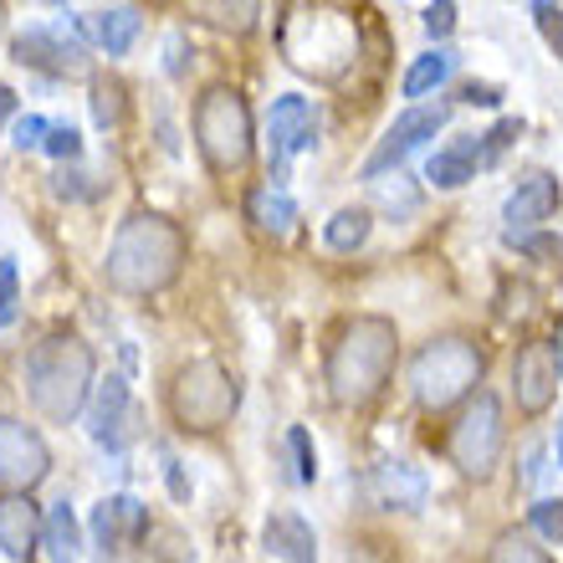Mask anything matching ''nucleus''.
Listing matches in <instances>:
<instances>
[{"mask_svg": "<svg viewBox=\"0 0 563 563\" xmlns=\"http://www.w3.org/2000/svg\"><path fill=\"white\" fill-rule=\"evenodd\" d=\"M46 512L31 503V492H0V553L11 563H31L42 553Z\"/></svg>", "mask_w": 563, "mask_h": 563, "instance_id": "nucleus-18", "label": "nucleus"}, {"mask_svg": "<svg viewBox=\"0 0 563 563\" xmlns=\"http://www.w3.org/2000/svg\"><path fill=\"white\" fill-rule=\"evenodd\" d=\"M246 221H252L262 236L282 241L297 225V200L287 190H277V185H256V190L246 195Z\"/></svg>", "mask_w": 563, "mask_h": 563, "instance_id": "nucleus-24", "label": "nucleus"}, {"mask_svg": "<svg viewBox=\"0 0 563 563\" xmlns=\"http://www.w3.org/2000/svg\"><path fill=\"white\" fill-rule=\"evenodd\" d=\"M518 139H522V119H503L497 129H487V134H482V144H487V169L503 159V154L518 144Z\"/></svg>", "mask_w": 563, "mask_h": 563, "instance_id": "nucleus-34", "label": "nucleus"}, {"mask_svg": "<svg viewBox=\"0 0 563 563\" xmlns=\"http://www.w3.org/2000/svg\"><path fill=\"white\" fill-rule=\"evenodd\" d=\"M46 154L57 164H77L82 159V129L73 123H52V134H46Z\"/></svg>", "mask_w": 563, "mask_h": 563, "instance_id": "nucleus-32", "label": "nucleus"}, {"mask_svg": "<svg viewBox=\"0 0 563 563\" xmlns=\"http://www.w3.org/2000/svg\"><path fill=\"white\" fill-rule=\"evenodd\" d=\"M420 21H426V36H430V42H445V36L456 31V5H451V0H441V5H426V11H420Z\"/></svg>", "mask_w": 563, "mask_h": 563, "instance_id": "nucleus-36", "label": "nucleus"}, {"mask_svg": "<svg viewBox=\"0 0 563 563\" xmlns=\"http://www.w3.org/2000/svg\"><path fill=\"white\" fill-rule=\"evenodd\" d=\"M533 21H538V31H543V42L553 46V57L563 62V11H559V5H543V0H538V5H533Z\"/></svg>", "mask_w": 563, "mask_h": 563, "instance_id": "nucleus-35", "label": "nucleus"}, {"mask_svg": "<svg viewBox=\"0 0 563 563\" xmlns=\"http://www.w3.org/2000/svg\"><path fill=\"white\" fill-rule=\"evenodd\" d=\"M374 195H379V206H385L389 221H410V216L420 210V190H416V179L405 175V169L400 175H389V179H379Z\"/></svg>", "mask_w": 563, "mask_h": 563, "instance_id": "nucleus-26", "label": "nucleus"}, {"mask_svg": "<svg viewBox=\"0 0 563 563\" xmlns=\"http://www.w3.org/2000/svg\"><path fill=\"white\" fill-rule=\"evenodd\" d=\"M456 67H461V52H456V46H430V52H420V57L405 67L400 92L420 108V98H430L435 88H445V82L456 77Z\"/></svg>", "mask_w": 563, "mask_h": 563, "instance_id": "nucleus-22", "label": "nucleus"}, {"mask_svg": "<svg viewBox=\"0 0 563 563\" xmlns=\"http://www.w3.org/2000/svg\"><path fill=\"white\" fill-rule=\"evenodd\" d=\"M461 103H472V108H497V103H503V88H492V82H466V88H461Z\"/></svg>", "mask_w": 563, "mask_h": 563, "instance_id": "nucleus-40", "label": "nucleus"}, {"mask_svg": "<svg viewBox=\"0 0 563 563\" xmlns=\"http://www.w3.org/2000/svg\"><path fill=\"white\" fill-rule=\"evenodd\" d=\"M139 405H134V389H129V379L123 374H108V379H98V389H92L88 400V435L98 451H108V456H123L129 445L139 441Z\"/></svg>", "mask_w": 563, "mask_h": 563, "instance_id": "nucleus-11", "label": "nucleus"}, {"mask_svg": "<svg viewBox=\"0 0 563 563\" xmlns=\"http://www.w3.org/2000/svg\"><path fill=\"white\" fill-rule=\"evenodd\" d=\"M559 206H563L559 175H549V169H533V175H522L518 190L507 195V206H503L507 236H528V231H538V225H549L553 216H559Z\"/></svg>", "mask_w": 563, "mask_h": 563, "instance_id": "nucleus-17", "label": "nucleus"}, {"mask_svg": "<svg viewBox=\"0 0 563 563\" xmlns=\"http://www.w3.org/2000/svg\"><path fill=\"white\" fill-rule=\"evenodd\" d=\"M528 522H533V533L543 543H563V497H538Z\"/></svg>", "mask_w": 563, "mask_h": 563, "instance_id": "nucleus-30", "label": "nucleus"}, {"mask_svg": "<svg viewBox=\"0 0 563 563\" xmlns=\"http://www.w3.org/2000/svg\"><path fill=\"white\" fill-rule=\"evenodd\" d=\"M179 262H185V231L154 210H139L108 241L103 277L123 297H148L179 277Z\"/></svg>", "mask_w": 563, "mask_h": 563, "instance_id": "nucleus-2", "label": "nucleus"}, {"mask_svg": "<svg viewBox=\"0 0 563 563\" xmlns=\"http://www.w3.org/2000/svg\"><path fill=\"white\" fill-rule=\"evenodd\" d=\"M476 169H487V144L482 134H461L445 148H435L426 159V179L435 190H461L466 179H476Z\"/></svg>", "mask_w": 563, "mask_h": 563, "instance_id": "nucleus-19", "label": "nucleus"}, {"mask_svg": "<svg viewBox=\"0 0 563 563\" xmlns=\"http://www.w3.org/2000/svg\"><path fill=\"white\" fill-rule=\"evenodd\" d=\"M236 405H241L236 374L225 369V364H216V358H195V364H185V369L175 374L169 410H175L179 430L210 435V430H221L225 420L236 416Z\"/></svg>", "mask_w": 563, "mask_h": 563, "instance_id": "nucleus-6", "label": "nucleus"}, {"mask_svg": "<svg viewBox=\"0 0 563 563\" xmlns=\"http://www.w3.org/2000/svg\"><path fill=\"white\" fill-rule=\"evenodd\" d=\"M21 119V113H15V88L11 82H0V129H5V123H15Z\"/></svg>", "mask_w": 563, "mask_h": 563, "instance_id": "nucleus-42", "label": "nucleus"}, {"mask_svg": "<svg viewBox=\"0 0 563 563\" xmlns=\"http://www.w3.org/2000/svg\"><path fill=\"white\" fill-rule=\"evenodd\" d=\"M15 312H21V272L15 256H0V328H11Z\"/></svg>", "mask_w": 563, "mask_h": 563, "instance_id": "nucleus-31", "label": "nucleus"}, {"mask_svg": "<svg viewBox=\"0 0 563 563\" xmlns=\"http://www.w3.org/2000/svg\"><path fill=\"white\" fill-rule=\"evenodd\" d=\"M559 374H563V339H559Z\"/></svg>", "mask_w": 563, "mask_h": 563, "instance_id": "nucleus-45", "label": "nucleus"}, {"mask_svg": "<svg viewBox=\"0 0 563 563\" xmlns=\"http://www.w3.org/2000/svg\"><path fill=\"white\" fill-rule=\"evenodd\" d=\"M164 482H169V497H175L179 507H190V476H185V461H175V456H164Z\"/></svg>", "mask_w": 563, "mask_h": 563, "instance_id": "nucleus-39", "label": "nucleus"}, {"mask_svg": "<svg viewBox=\"0 0 563 563\" xmlns=\"http://www.w3.org/2000/svg\"><path fill=\"white\" fill-rule=\"evenodd\" d=\"M52 476V445L36 426L0 416V492H36Z\"/></svg>", "mask_w": 563, "mask_h": 563, "instance_id": "nucleus-13", "label": "nucleus"}, {"mask_svg": "<svg viewBox=\"0 0 563 563\" xmlns=\"http://www.w3.org/2000/svg\"><path fill=\"white\" fill-rule=\"evenodd\" d=\"M430 497V482L420 466H410V461H379L374 466V503L379 507H400V512H420Z\"/></svg>", "mask_w": 563, "mask_h": 563, "instance_id": "nucleus-20", "label": "nucleus"}, {"mask_svg": "<svg viewBox=\"0 0 563 563\" xmlns=\"http://www.w3.org/2000/svg\"><path fill=\"white\" fill-rule=\"evenodd\" d=\"M11 57L31 73H46V77H82L88 73V42L82 36H67L62 21H36V26L15 31L11 42Z\"/></svg>", "mask_w": 563, "mask_h": 563, "instance_id": "nucleus-12", "label": "nucleus"}, {"mask_svg": "<svg viewBox=\"0 0 563 563\" xmlns=\"http://www.w3.org/2000/svg\"><path fill=\"white\" fill-rule=\"evenodd\" d=\"M46 134H52V123H46L42 113H21V119L11 123V144L15 148H46Z\"/></svg>", "mask_w": 563, "mask_h": 563, "instance_id": "nucleus-33", "label": "nucleus"}, {"mask_svg": "<svg viewBox=\"0 0 563 563\" xmlns=\"http://www.w3.org/2000/svg\"><path fill=\"white\" fill-rule=\"evenodd\" d=\"M543 472H549V466H543V451H533V456H528V472H522V482L533 487V482H538Z\"/></svg>", "mask_w": 563, "mask_h": 563, "instance_id": "nucleus-43", "label": "nucleus"}, {"mask_svg": "<svg viewBox=\"0 0 563 563\" xmlns=\"http://www.w3.org/2000/svg\"><path fill=\"white\" fill-rule=\"evenodd\" d=\"M369 231H374V210L369 206H343V210L328 216L323 246L328 252H339V256H349V252H358V246L369 241Z\"/></svg>", "mask_w": 563, "mask_h": 563, "instance_id": "nucleus-25", "label": "nucleus"}, {"mask_svg": "<svg viewBox=\"0 0 563 563\" xmlns=\"http://www.w3.org/2000/svg\"><path fill=\"white\" fill-rule=\"evenodd\" d=\"M487 563H553V559H549V549H543L538 538L518 533V528H507V533L492 538Z\"/></svg>", "mask_w": 563, "mask_h": 563, "instance_id": "nucleus-27", "label": "nucleus"}, {"mask_svg": "<svg viewBox=\"0 0 563 563\" xmlns=\"http://www.w3.org/2000/svg\"><path fill=\"white\" fill-rule=\"evenodd\" d=\"M200 11L216 21V26H236V31H246L262 15V5H200Z\"/></svg>", "mask_w": 563, "mask_h": 563, "instance_id": "nucleus-37", "label": "nucleus"}, {"mask_svg": "<svg viewBox=\"0 0 563 563\" xmlns=\"http://www.w3.org/2000/svg\"><path fill=\"white\" fill-rule=\"evenodd\" d=\"M82 522H77L73 503L62 497V503L46 507V528H42V559L46 563H82Z\"/></svg>", "mask_w": 563, "mask_h": 563, "instance_id": "nucleus-23", "label": "nucleus"}, {"mask_svg": "<svg viewBox=\"0 0 563 563\" xmlns=\"http://www.w3.org/2000/svg\"><path fill=\"white\" fill-rule=\"evenodd\" d=\"M503 445H507V426H503V400L492 389H476L472 400L461 405L456 426L445 435V456L456 466L461 476L472 482H487L503 461Z\"/></svg>", "mask_w": 563, "mask_h": 563, "instance_id": "nucleus-7", "label": "nucleus"}, {"mask_svg": "<svg viewBox=\"0 0 563 563\" xmlns=\"http://www.w3.org/2000/svg\"><path fill=\"white\" fill-rule=\"evenodd\" d=\"M282 26L308 31V46H292V52H287V62H292L297 73H308V67H312V52H328L333 77L349 73V62H354V52H358V31H354V21H349V11L297 5V11H287V21H282Z\"/></svg>", "mask_w": 563, "mask_h": 563, "instance_id": "nucleus-8", "label": "nucleus"}, {"mask_svg": "<svg viewBox=\"0 0 563 563\" xmlns=\"http://www.w3.org/2000/svg\"><path fill=\"white\" fill-rule=\"evenodd\" d=\"M445 119H451V103H430V108H405L400 119L385 129V139L374 144V154L364 164H358V179H369V185H379V179L400 175L405 159L416 154V148H426L430 139L445 129Z\"/></svg>", "mask_w": 563, "mask_h": 563, "instance_id": "nucleus-9", "label": "nucleus"}, {"mask_svg": "<svg viewBox=\"0 0 563 563\" xmlns=\"http://www.w3.org/2000/svg\"><path fill=\"white\" fill-rule=\"evenodd\" d=\"M559 343L549 339H533L522 343L518 358H512V400H518V416H543L553 400H559Z\"/></svg>", "mask_w": 563, "mask_h": 563, "instance_id": "nucleus-15", "label": "nucleus"}, {"mask_svg": "<svg viewBox=\"0 0 563 563\" xmlns=\"http://www.w3.org/2000/svg\"><path fill=\"white\" fill-rule=\"evenodd\" d=\"M553 456H559V466H563V416H559V430H553Z\"/></svg>", "mask_w": 563, "mask_h": 563, "instance_id": "nucleus-44", "label": "nucleus"}, {"mask_svg": "<svg viewBox=\"0 0 563 563\" xmlns=\"http://www.w3.org/2000/svg\"><path fill=\"white\" fill-rule=\"evenodd\" d=\"M82 179H88L82 169H67V164H62L57 175H52V195H57V200H82V195H92Z\"/></svg>", "mask_w": 563, "mask_h": 563, "instance_id": "nucleus-38", "label": "nucleus"}, {"mask_svg": "<svg viewBox=\"0 0 563 563\" xmlns=\"http://www.w3.org/2000/svg\"><path fill=\"white\" fill-rule=\"evenodd\" d=\"M92 543H98V563H129L134 549L148 538V507L129 492H113L103 503L92 507Z\"/></svg>", "mask_w": 563, "mask_h": 563, "instance_id": "nucleus-14", "label": "nucleus"}, {"mask_svg": "<svg viewBox=\"0 0 563 563\" xmlns=\"http://www.w3.org/2000/svg\"><path fill=\"white\" fill-rule=\"evenodd\" d=\"M262 549L282 563H318V533L302 512H277L262 528Z\"/></svg>", "mask_w": 563, "mask_h": 563, "instance_id": "nucleus-21", "label": "nucleus"}, {"mask_svg": "<svg viewBox=\"0 0 563 563\" xmlns=\"http://www.w3.org/2000/svg\"><path fill=\"white\" fill-rule=\"evenodd\" d=\"M195 148H200V159L216 175H236V169L252 164L256 129H252V108H246V98L236 88L210 82L195 98Z\"/></svg>", "mask_w": 563, "mask_h": 563, "instance_id": "nucleus-5", "label": "nucleus"}, {"mask_svg": "<svg viewBox=\"0 0 563 563\" xmlns=\"http://www.w3.org/2000/svg\"><path fill=\"white\" fill-rule=\"evenodd\" d=\"M0 31H5V5H0Z\"/></svg>", "mask_w": 563, "mask_h": 563, "instance_id": "nucleus-46", "label": "nucleus"}, {"mask_svg": "<svg viewBox=\"0 0 563 563\" xmlns=\"http://www.w3.org/2000/svg\"><path fill=\"white\" fill-rule=\"evenodd\" d=\"M312 144H318V103L302 98V92H282L277 103L267 108V154H272L267 185L287 190V164Z\"/></svg>", "mask_w": 563, "mask_h": 563, "instance_id": "nucleus-10", "label": "nucleus"}, {"mask_svg": "<svg viewBox=\"0 0 563 563\" xmlns=\"http://www.w3.org/2000/svg\"><path fill=\"white\" fill-rule=\"evenodd\" d=\"M62 26H73L77 36L108 57H123L129 46L139 42V31H144V11L139 5H103V11H57Z\"/></svg>", "mask_w": 563, "mask_h": 563, "instance_id": "nucleus-16", "label": "nucleus"}, {"mask_svg": "<svg viewBox=\"0 0 563 563\" xmlns=\"http://www.w3.org/2000/svg\"><path fill=\"white\" fill-rule=\"evenodd\" d=\"M487 374V354L482 343L466 333H441L430 339L416 358H410V395L426 416H441L451 405H466Z\"/></svg>", "mask_w": 563, "mask_h": 563, "instance_id": "nucleus-4", "label": "nucleus"}, {"mask_svg": "<svg viewBox=\"0 0 563 563\" xmlns=\"http://www.w3.org/2000/svg\"><path fill=\"white\" fill-rule=\"evenodd\" d=\"M400 364V333L379 312H358L339 328V339L323 358V385L333 395V405L343 410H364L369 400H379L389 385V374Z\"/></svg>", "mask_w": 563, "mask_h": 563, "instance_id": "nucleus-1", "label": "nucleus"}, {"mask_svg": "<svg viewBox=\"0 0 563 563\" xmlns=\"http://www.w3.org/2000/svg\"><path fill=\"white\" fill-rule=\"evenodd\" d=\"M164 73L185 77V36H169V46H164Z\"/></svg>", "mask_w": 563, "mask_h": 563, "instance_id": "nucleus-41", "label": "nucleus"}, {"mask_svg": "<svg viewBox=\"0 0 563 563\" xmlns=\"http://www.w3.org/2000/svg\"><path fill=\"white\" fill-rule=\"evenodd\" d=\"M92 123H98V129H119L123 123V82L92 77Z\"/></svg>", "mask_w": 563, "mask_h": 563, "instance_id": "nucleus-28", "label": "nucleus"}, {"mask_svg": "<svg viewBox=\"0 0 563 563\" xmlns=\"http://www.w3.org/2000/svg\"><path fill=\"white\" fill-rule=\"evenodd\" d=\"M287 451H292V482L297 487H312L318 482V445H312L308 426L287 430Z\"/></svg>", "mask_w": 563, "mask_h": 563, "instance_id": "nucleus-29", "label": "nucleus"}, {"mask_svg": "<svg viewBox=\"0 0 563 563\" xmlns=\"http://www.w3.org/2000/svg\"><path fill=\"white\" fill-rule=\"evenodd\" d=\"M98 358L77 333H52L26 354V405L52 426H73L98 389Z\"/></svg>", "mask_w": 563, "mask_h": 563, "instance_id": "nucleus-3", "label": "nucleus"}]
</instances>
